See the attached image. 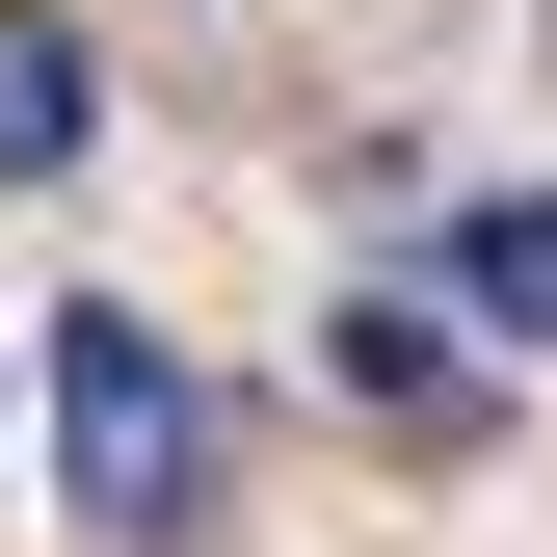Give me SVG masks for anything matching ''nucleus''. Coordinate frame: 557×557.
<instances>
[{
  "label": "nucleus",
  "mask_w": 557,
  "mask_h": 557,
  "mask_svg": "<svg viewBox=\"0 0 557 557\" xmlns=\"http://www.w3.org/2000/svg\"><path fill=\"white\" fill-rule=\"evenodd\" d=\"M53 478H81L107 557H213V505H239V398L186 372L133 293H81V319H53Z\"/></svg>",
  "instance_id": "obj_1"
},
{
  "label": "nucleus",
  "mask_w": 557,
  "mask_h": 557,
  "mask_svg": "<svg viewBox=\"0 0 557 557\" xmlns=\"http://www.w3.org/2000/svg\"><path fill=\"white\" fill-rule=\"evenodd\" d=\"M345 398H372L398 451H478V425H505V345H451L425 265H372V293H345Z\"/></svg>",
  "instance_id": "obj_2"
},
{
  "label": "nucleus",
  "mask_w": 557,
  "mask_h": 557,
  "mask_svg": "<svg viewBox=\"0 0 557 557\" xmlns=\"http://www.w3.org/2000/svg\"><path fill=\"white\" fill-rule=\"evenodd\" d=\"M107 160V53L81 27H0V186H81Z\"/></svg>",
  "instance_id": "obj_3"
},
{
  "label": "nucleus",
  "mask_w": 557,
  "mask_h": 557,
  "mask_svg": "<svg viewBox=\"0 0 557 557\" xmlns=\"http://www.w3.org/2000/svg\"><path fill=\"white\" fill-rule=\"evenodd\" d=\"M451 319H505V345H557V186H505V213H451V265H425Z\"/></svg>",
  "instance_id": "obj_4"
}]
</instances>
